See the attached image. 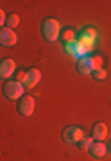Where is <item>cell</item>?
<instances>
[{"label":"cell","instance_id":"9c48e42d","mask_svg":"<svg viewBox=\"0 0 111 161\" xmlns=\"http://www.w3.org/2000/svg\"><path fill=\"white\" fill-rule=\"evenodd\" d=\"M41 80V74H40V70H36V68H31L27 70V75H25V82H24V88H34L38 82Z\"/></svg>","mask_w":111,"mask_h":161},{"label":"cell","instance_id":"4fadbf2b","mask_svg":"<svg viewBox=\"0 0 111 161\" xmlns=\"http://www.w3.org/2000/svg\"><path fill=\"white\" fill-rule=\"evenodd\" d=\"M77 36H75V31H72V29H66V31H63L61 34H59V40L63 41L64 45L66 43H70V41H74Z\"/></svg>","mask_w":111,"mask_h":161},{"label":"cell","instance_id":"5b68a950","mask_svg":"<svg viewBox=\"0 0 111 161\" xmlns=\"http://www.w3.org/2000/svg\"><path fill=\"white\" fill-rule=\"evenodd\" d=\"M82 129L77 125H70L63 129V140L66 143H79V140L82 138Z\"/></svg>","mask_w":111,"mask_h":161},{"label":"cell","instance_id":"30bf717a","mask_svg":"<svg viewBox=\"0 0 111 161\" xmlns=\"http://www.w3.org/2000/svg\"><path fill=\"white\" fill-rule=\"evenodd\" d=\"M106 136H108V125L102 124V122H97L92 127V138H93V142H102Z\"/></svg>","mask_w":111,"mask_h":161},{"label":"cell","instance_id":"e0dca14e","mask_svg":"<svg viewBox=\"0 0 111 161\" xmlns=\"http://www.w3.org/2000/svg\"><path fill=\"white\" fill-rule=\"evenodd\" d=\"M25 75H27V72H24V70H20V72H16V82H20V84H24L25 82Z\"/></svg>","mask_w":111,"mask_h":161},{"label":"cell","instance_id":"9a60e30c","mask_svg":"<svg viewBox=\"0 0 111 161\" xmlns=\"http://www.w3.org/2000/svg\"><path fill=\"white\" fill-rule=\"evenodd\" d=\"M18 23H20V18H18V14H9V16L6 18V27L7 29H14Z\"/></svg>","mask_w":111,"mask_h":161},{"label":"cell","instance_id":"ffe728a7","mask_svg":"<svg viewBox=\"0 0 111 161\" xmlns=\"http://www.w3.org/2000/svg\"><path fill=\"white\" fill-rule=\"evenodd\" d=\"M109 150H111V143H109Z\"/></svg>","mask_w":111,"mask_h":161},{"label":"cell","instance_id":"ac0fdd59","mask_svg":"<svg viewBox=\"0 0 111 161\" xmlns=\"http://www.w3.org/2000/svg\"><path fill=\"white\" fill-rule=\"evenodd\" d=\"M92 61H93V68L100 70V66H102V58H92Z\"/></svg>","mask_w":111,"mask_h":161},{"label":"cell","instance_id":"2e32d148","mask_svg":"<svg viewBox=\"0 0 111 161\" xmlns=\"http://www.w3.org/2000/svg\"><path fill=\"white\" fill-rule=\"evenodd\" d=\"M93 77H95V80H104L106 77H108V72H106V70H95L93 72Z\"/></svg>","mask_w":111,"mask_h":161},{"label":"cell","instance_id":"7c38bea8","mask_svg":"<svg viewBox=\"0 0 111 161\" xmlns=\"http://www.w3.org/2000/svg\"><path fill=\"white\" fill-rule=\"evenodd\" d=\"M88 152L92 154V158H95V159H100V158H104V156H106V152H108V147H106L102 142H93Z\"/></svg>","mask_w":111,"mask_h":161},{"label":"cell","instance_id":"d6986e66","mask_svg":"<svg viewBox=\"0 0 111 161\" xmlns=\"http://www.w3.org/2000/svg\"><path fill=\"white\" fill-rule=\"evenodd\" d=\"M6 13H4V9H0V29H2V25H6Z\"/></svg>","mask_w":111,"mask_h":161},{"label":"cell","instance_id":"ba28073f","mask_svg":"<svg viewBox=\"0 0 111 161\" xmlns=\"http://www.w3.org/2000/svg\"><path fill=\"white\" fill-rule=\"evenodd\" d=\"M75 68H77V72H79L81 75H90V74H93V72H95L93 61H92V58H90V56L79 59V61H77V64H75Z\"/></svg>","mask_w":111,"mask_h":161},{"label":"cell","instance_id":"8fae6325","mask_svg":"<svg viewBox=\"0 0 111 161\" xmlns=\"http://www.w3.org/2000/svg\"><path fill=\"white\" fill-rule=\"evenodd\" d=\"M14 70H16V64L13 59H4L2 63H0V77H4V79H9L13 74H14Z\"/></svg>","mask_w":111,"mask_h":161},{"label":"cell","instance_id":"277c9868","mask_svg":"<svg viewBox=\"0 0 111 161\" xmlns=\"http://www.w3.org/2000/svg\"><path fill=\"white\" fill-rule=\"evenodd\" d=\"M16 109H18V115L22 116H31L34 113V98L31 97V95H24V97L18 100L16 104Z\"/></svg>","mask_w":111,"mask_h":161},{"label":"cell","instance_id":"3957f363","mask_svg":"<svg viewBox=\"0 0 111 161\" xmlns=\"http://www.w3.org/2000/svg\"><path fill=\"white\" fill-rule=\"evenodd\" d=\"M2 92H4L6 98H9V100H20L24 97V84H20L16 80H7L4 84V88H2Z\"/></svg>","mask_w":111,"mask_h":161},{"label":"cell","instance_id":"6da1fadb","mask_svg":"<svg viewBox=\"0 0 111 161\" xmlns=\"http://www.w3.org/2000/svg\"><path fill=\"white\" fill-rule=\"evenodd\" d=\"M61 34V29H59V22L56 18L48 16L41 22V36L47 41H56Z\"/></svg>","mask_w":111,"mask_h":161},{"label":"cell","instance_id":"5bb4252c","mask_svg":"<svg viewBox=\"0 0 111 161\" xmlns=\"http://www.w3.org/2000/svg\"><path fill=\"white\" fill-rule=\"evenodd\" d=\"M92 143H93V138H92V136H82L77 145H79V149H81V150H90Z\"/></svg>","mask_w":111,"mask_h":161},{"label":"cell","instance_id":"7a4b0ae2","mask_svg":"<svg viewBox=\"0 0 111 161\" xmlns=\"http://www.w3.org/2000/svg\"><path fill=\"white\" fill-rule=\"evenodd\" d=\"M79 43L82 45V48L90 54V52L95 48V45H97V31L92 29V27H86V29L81 31V34L75 38Z\"/></svg>","mask_w":111,"mask_h":161},{"label":"cell","instance_id":"8992f818","mask_svg":"<svg viewBox=\"0 0 111 161\" xmlns=\"http://www.w3.org/2000/svg\"><path fill=\"white\" fill-rule=\"evenodd\" d=\"M64 52H66V54H70L72 58H75L77 61L88 56V52L82 48V45H81L77 40L70 41V43H66V45H64Z\"/></svg>","mask_w":111,"mask_h":161},{"label":"cell","instance_id":"52a82bcc","mask_svg":"<svg viewBox=\"0 0 111 161\" xmlns=\"http://www.w3.org/2000/svg\"><path fill=\"white\" fill-rule=\"evenodd\" d=\"M0 45L2 47H14L16 45V34H14V31L7 29V27H2L0 29Z\"/></svg>","mask_w":111,"mask_h":161}]
</instances>
